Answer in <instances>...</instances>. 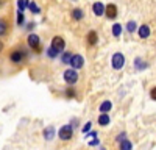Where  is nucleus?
Masks as SVG:
<instances>
[{
    "instance_id": "f257e3e1",
    "label": "nucleus",
    "mask_w": 156,
    "mask_h": 150,
    "mask_svg": "<svg viewBox=\"0 0 156 150\" xmlns=\"http://www.w3.org/2000/svg\"><path fill=\"white\" fill-rule=\"evenodd\" d=\"M28 56H30L28 52L23 47L12 48L9 52V61H11V64H14V66H22L23 62L28 59Z\"/></svg>"
},
{
    "instance_id": "f03ea898",
    "label": "nucleus",
    "mask_w": 156,
    "mask_h": 150,
    "mask_svg": "<svg viewBox=\"0 0 156 150\" xmlns=\"http://www.w3.org/2000/svg\"><path fill=\"white\" fill-rule=\"evenodd\" d=\"M27 45L31 50L33 53L36 55H41L42 53V41H41V36L36 34V33H30L27 38Z\"/></svg>"
},
{
    "instance_id": "7ed1b4c3",
    "label": "nucleus",
    "mask_w": 156,
    "mask_h": 150,
    "mask_svg": "<svg viewBox=\"0 0 156 150\" xmlns=\"http://www.w3.org/2000/svg\"><path fill=\"white\" fill-rule=\"evenodd\" d=\"M78 70H75V69H66L64 70V73H62V80H64V83H66L67 86H75L76 83H78Z\"/></svg>"
},
{
    "instance_id": "20e7f679",
    "label": "nucleus",
    "mask_w": 156,
    "mask_h": 150,
    "mask_svg": "<svg viewBox=\"0 0 156 150\" xmlns=\"http://www.w3.org/2000/svg\"><path fill=\"white\" fill-rule=\"evenodd\" d=\"M111 66L114 70H122L125 66V55L122 52H115L111 56Z\"/></svg>"
},
{
    "instance_id": "39448f33",
    "label": "nucleus",
    "mask_w": 156,
    "mask_h": 150,
    "mask_svg": "<svg viewBox=\"0 0 156 150\" xmlns=\"http://www.w3.org/2000/svg\"><path fill=\"white\" fill-rule=\"evenodd\" d=\"M58 138L61 141H70L73 138V127L70 123H66L58 130Z\"/></svg>"
},
{
    "instance_id": "423d86ee",
    "label": "nucleus",
    "mask_w": 156,
    "mask_h": 150,
    "mask_svg": "<svg viewBox=\"0 0 156 150\" xmlns=\"http://www.w3.org/2000/svg\"><path fill=\"white\" fill-rule=\"evenodd\" d=\"M69 66H70L72 69H75V70L83 69V66H84V58H83V55H80V53H73L72 58H70Z\"/></svg>"
},
{
    "instance_id": "0eeeda50",
    "label": "nucleus",
    "mask_w": 156,
    "mask_h": 150,
    "mask_svg": "<svg viewBox=\"0 0 156 150\" xmlns=\"http://www.w3.org/2000/svg\"><path fill=\"white\" fill-rule=\"evenodd\" d=\"M50 45L53 47V48H56L59 53H62L64 50H66V39H64L62 36H53V39H51Z\"/></svg>"
},
{
    "instance_id": "6e6552de",
    "label": "nucleus",
    "mask_w": 156,
    "mask_h": 150,
    "mask_svg": "<svg viewBox=\"0 0 156 150\" xmlns=\"http://www.w3.org/2000/svg\"><path fill=\"white\" fill-rule=\"evenodd\" d=\"M117 14H119V9H117V5L115 3H108L106 8H105V17L109 19V20H115Z\"/></svg>"
},
{
    "instance_id": "1a4fd4ad",
    "label": "nucleus",
    "mask_w": 156,
    "mask_h": 150,
    "mask_svg": "<svg viewBox=\"0 0 156 150\" xmlns=\"http://www.w3.org/2000/svg\"><path fill=\"white\" fill-rule=\"evenodd\" d=\"M137 36L140 38V39H148V38L151 36V28H150V25L147 23H142L137 27Z\"/></svg>"
},
{
    "instance_id": "9d476101",
    "label": "nucleus",
    "mask_w": 156,
    "mask_h": 150,
    "mask_svg": "<svg viewBox=\"0 0 156 150\" xmlns=\"http://www.w3.org/2000/svg\"><path fill=\"white\" fill-rule=\"evenodd\" d=\"M105 8H106V5L103 3V2H94L92 3V12H94V16L103 17V16H105Z\"/></svg>"
},
{
    "instance_id": "9b49d317",
    "label": "nucleus",
    "mask_w": 156,
    "mask_h": 150,
    "mask_svg": "<svg viewBox=\"0 0 156 150\" xmlns=\"http://www.w3.org/2000/svg\"><path fill=\"white\" fill-rule=\"evenodd\" d=\"M97 42H98V33L95 30L87 31V34H86V44L89 47H94V45H97Z\"/></svg>"
},
{
    "instance_id": "f8f14e48",
    "label": "nucleus",
    "mask_w": 156,
    "mask_h": 150,
    "mask_svg": "<svg viewBox=\"0 0 156 150\" xmlns=\"http://www.w3.org/2000/svg\"><path fill=\"white\" fill-rule=\"evenodd\" d=\"M9 28H11V25H9L8 19L6 17H0V38H5L9 33Z\"/></svg>"
},
{
    "instance_id": "ddd939ff",
    "label": "nucleus",
    "mask_w": 156,
    "mask_h": 150,
    "mask_svg": "<svg viewBox=\"0 0 156 150\" xmlns=\"http://www.w3.org/2000/svg\"><path fill=\"white\" fill-rule=\"evenodd\" d=\"M70 17H72V20H75V22H81V20L84 19V11H83L81 8H73V9L70 11Z\"/></svg>"
},
{
    "instance_id": "4468645a",
    "label": "nucleus",
    "mask_w": 156,
    "mask_h": 150,
    "mask_svg": "<svg viewBox=\"0 0 156 150\" xmlns=\"http://www.w3.org/2000/svg\"><path fill=\"white\" fill-rule=\"evenodd\" d=\"M42 134H44V139H45V141H51V139L55 138V134H56L55 127H53V125H48V127H45Z\"/></svg>"
},
{
    "instance_id": "2eb2a0df",
    "label": "nucleus",
    "mask_w": 156,
    "mask_h": 150,
    "mask_svg": "<svg viewBox=\"0 0 156 150\" xmlns=\"http://www.w3.org/2000/svg\"><path fill=\"white\" fill-rule=\"evenodd\" d=\"M97 122H98L100 127H106V125H109V122H111V117H109L108 112H100Z\"/></svg>"
},
{
    "instance_id": "dca6fc26",
    "label": "nucleus",
    "mask_w": 156,
    "mask_h": 150,
    "mask_svg": "<svg viewBox=\"0 0 156 150\" xmlns=\"http://www.w3.org/2000/svg\"><path fill=\"white\" fill-rule=\"evenodd\" d=\"M148 67V62L147 61H144L140 56H136L134 58V69L136 70H144V69H147Z\"/></svg>"
},
{
    "instance_id": "f3484780",
    "label": "nucleus",
    "mask_w": 156,
    "mask_h": 150,
    "mask_svg": "<svg viewBox=\"0 0 156 150\" xmlns=\"http://www.w3.org/2000/svg\"><path fill=\"white\" fill-rule=\"evenodd\" d=\"M137 22L136 20H128L126 22V25H125V30H126V33L128 34H133V33H136L137 31Z\"/></svg>"
},
{
    "instance_id": "a211bd4d",
    "label": "nucleus",
    "mask_w": 156,
    "mask_h": 150,
    "mask_svg": "<svg viewBox=\"0 0 156 150\" xmlns=\"http://www.w3.org/2000/svg\"><path fill=\"white\" fill-rule=\"evenodd\" d=\"M122 31H123V27H122V23H119V22H115L112 27H111V33H112L114 38H120L122 36Z\"/></svg>"
},
{
    "instance_id": "6ab92c4d",
    "label": "nucleus",
    "mask_w": 156,
    "mask_h": 150,
    "mask_svg": "<svg viewBox=\"0 0 156 150\" xmlns=\"http://www.w3.org/2000/svg\"><path fill=\"white\" fill-rule=\"evenodd\" d=\"M98 109H100V112H109L112 109V102L111 100H103L98 106Z\"/></svg>"
},
{
    "instance_id": "aec40b11",
    "label": "nucleus",
    "mask_w": 156,
    "mask_h": 150,
    "mask_svg": "<svg viewBox=\"0 0 156 150\" xmlns=\"http://www.w3.org/2000/svg\"><path fill=\"white\" fill-rule=\"evenodd\" d=\"M73 52H70V50H64V52L61 53V62L62 64H66L69 66V62H70V58H72Z\"/></svg>"
},
{
    "instance_id": "412c9836",
    "label": "nucleus",
    "mask_w": 156,
    "mask_h": 150,
    "mask_svg": "<svg viewBox=\"0 0 156 150\" xmlns=\"http://www.w3.org/2000/svg\"><path fill=\"white\" fill-rule=\"evenodd\" d=\"M28 11L31 12V14H41V6H39L36 2H33V0H30V3H28Z\"/></svg>"
},
{
    "instance_id": "4be33fe9",
    "label": "nucleus",
    "mask_w": 156,
    "mask_h": 150,
    "mask_svg": "<svg viewBox=\"0 0 156 150\" xmlns=\"http://www.w3.org/2000/svg\"><path fill=\"white\" fill-rule=\"evenodd\" d=\"M119 150H133V142L126 138L122 142H119Z\"/></svg>"
},
{
    "instance_id": "5701e85b",
    "label": "nucleus",
    "mask_w": 156,
    "mask_h": 150,
    "mask_svg": "<svg viewBox=\"0 0 156 150\" xmlns=\"http://www.w3.org/2000/svg\"><path fill=\"white\" fill-rule=\"evenodd\" d=\"M45 53H47V56H48L50 59H55V58H58V56L61 55V53L58 52V50H56V48H53L51 45H50V47L47 48V52H45Z\"/></svg>"
},
{
    "instance_id": "b1692460",
    "label": "nucleus",
    "mask_w": 156,
    "mask_h": 150,
    "mask_svg": "<svg viewBox=\"0 0 156 150\" xmlns=\"http://www.w3.org/2000/svg\"><path fill=\"white\" fill-rule=\"evenodd\" d=\"M64 95H66V98H75L76 97V89L73 86H69V88H66V91H64Z\"/></svg>"
},
{
    "instance_id": "393cba45",
    "label": "nucleus",
    "mask_w": 156,
    "mask_h": 150,
    "mask_svg": "<svg viewBox=\"0 0 156 150\" xmlns=\"http://www.w3.org/2000/svg\"><path fill=\"white\" fill-rule=\"evenodd\" d=\"M16 23L19 25V27H22V25L25 23V14H23V11H19L16 12Z\"/></svg>"
},
{
    "instance_id": "a878e982",
    "label": "nucleus",
    "mask_w": 156,
    "mask_h": 150,
    "mask_svg": "<svg viewBox=\"0 0 156 150\" xmlns=\"http://www.w3.org/2000/svg\"><path fill=\"white\" fill-rule=\"evenodd\" d=\"M17 9L19 11H25V9H28V3H30V0H17Z\"/></svg>"
},
{
    "instance_id": "bb28decb",
    "label": "nucleus",
    "mask_w": 156,
    "mask_h": 150,
    "mask_svg": "<svg viewBox=\"0 0 156 150\" xmlns=\"http://www.w3.org/2000/svg\"><path fill=\"white\" fill-rule=\"evenodd\" d=\"M90 128H92V122L89 120V122H86V123L83 125V128H81V131H83V133L86 134V133H89V131H90Z\"/></svg>"
},
{
    "instance_id": "cd10ccee",
    "label": "nucleus",
    "mask_w": 156,
    "mask_h": 150,
    "mask_svg": "<svg viewBox=\"0 0 156 150\" xmlns=\"http://www.w3.org/2000/svg\"><path fill=\"white\" fill-rule=\"evenodd\" d=\"M123 139H126V133L125 131H122V133H119L115 136V142H122Z\"/></svg>"
},
{
    "instance_id": "c85d7f7f",
    "label": "nucleus",
    "mask_w": 156,
    "mask_h": 150,
    "mask_svg": "<svg viewBox=\"0 0 156 150\" xmlns=\"http://www.w3.org/2000/svg\"><path fill=\"white\" fill-rule=\"evenodd\" d=\"M150 97H151V100H154V102H156V86H153L151 89H150Z\"/></svg>"
},
{
    "instance_id": "c756f323",
    "label": "nucleus",
    "mask_w": 156,
    "mask_h": 150,
    "mask_svg": "<svg viewBox=\"0 0 156 150\" xmlns=\"http://www.w3.org/2000/svg\"><path fill=\"white\" fill-rule=\"evenodd\" d=\"M98 144H100V141L97 139V138H94L92 141H89V145H92V147H94V145H98Z\"/></svg>"
},
{
    "instance_id": "7c9ffc66",
    "label": "nucleus",
    "mask_w": 156,
    "mask_h": 150,
    "mask_svg": "<svg viewBox=\"0 0 156 150\" xmlns=\"http://www.w3.org/2000/svg\"><path fill=\"white\" fill-rule=\"evenodd\" d=\"M25 27H27V30H33V28L36 27V23H34V22H28L27 25H25Z\"/></svg>"
},
{
    "instance_id": "2f4dec72",
    "label": "nucleus",
    "mask_w": 156,
    "mask_h": 150,
    "mask_svg": "<svg viewBox=\"0 0 156 150\" xmlns=\"http://www.w3.org/2000/svg\"><path fill=\"white\" fill-rule=\"evenodd\" d=\"M87 134V138H97V131H92V130H90L89 133H86Z\"/></svg>"
},
{
    "instance_id": "473e14b6",
    "label": "nucleus",
    "mask_w": 156,
    "mask_h": 150,
    "mask_svg": "<svg viewBox=\"0 0 156 150\" xmlns=\"http://www.w3.org/2000/svg\"><path fill=\"white\" fill-rule=\"evenodd\" d=\"M76 123H78V119H72V120H70V125H72L73 128H76V127H78Z\"/></svg>"
},
{
    "instance_id": "72a5a7b5",
    "label": "nucleus",
    "mask_w": 156,
    "mask_h": 150,
    "mask_svg": "<svg viewBox=\"0 0 156 150\" xmlns=\"http://www.w3.org/2000/svg\"><path fill=\"white\" fill-rule=\"evenodd\" d=\"M3 50H5V42L2 41V38H0V53H2Z\"/></svg>"
},
{
    "instance_id": "f704fd0d",
    "label": "nucleus",
    "mask_w": 156,
    "mask_h": 150,
    "mask_svg": "<svg viewBox=\"0 0 156 150\" xmlns=\"http://www.w3.org/2000/svg\"><path fill=\"white\" fill-rule=\"evenodd\" d=\"M5 3H6V0H0V9L5 6Z\"/></svg>"
},
{
    "instance_id": "c9c22d12",
    "label": "nucleus",
    "mask_w": 156,
    "mask_h": 150,
    "mask_svg": "<svg viewBox=\"0 0 156 150\" xmlns=\"http://www.w3.org/2000/svg\"><path fill=\"white\" fill-rule=\"evenodd\" d=\"M100 150H106V148H105V147H103V145H101V147H100Z\"/></svg>"
},
{
    "instance_id": "e433bc0d",
    "label": "nucleus",
    "mask_w": 156,
    "mask_h": 150,
    "mask_svg": "<svg viewBox=\"0 0 156 150\" xmlns=\"http://www.w3.org/2000/svg\"><path fill=\"white\" fill-rule=\"evenodd\" d=\"M72 2H76V0H72Z\"/></svg>"
}]
</instances>
